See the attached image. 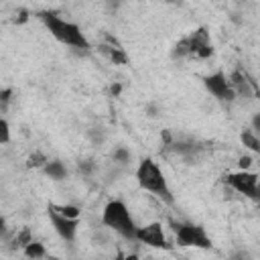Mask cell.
I'll return each instance as SVG.
<instances>
[{"label":"cell","instance_id":"cell-1","mask_svg":"<svg viewBox=\"0 0 260 260\" xmlns=\"http://www.w3.org/2000/svg\"><path fill=\"white\" fill-rule=\"evenodd\" d=\"M39 16H41V20L47 24V28L53 32V37L57 41H61L65 45H71V47H77V49H89V43L83 37V32L79 30L77 24L67 22V20H63V18L51 14V12H41Z\"/></svg>","mask_w":260,"mask_h":260},{"label":"cell","instance_id":"cell-2","mask_svg":"<svg viewBox=\"0 0 260 260\" xmlns=\"http://www.w3.org/2000/svg\"><path fill=\"white\" fill-rule=\"evenodd\" d=\"M136 179H138V183H140L142 189L156 193V195L162 197L165 201H173L171 191H169V187H167V181H165V177H162V173H160V169L156 167L154 160L144 158V160L140 162L138 171H136Z\"/></svg>","mask_w":260,"mask_h":260},{"label":"cell","instance_id":"cell-3","mask_svg":"<svg viewBox=\"0 0 260 260\" xmlns=\"http://www.w3.org/2000/svg\"><path fill=\"white\" fill-rule=\"evenodd\" d=\"M104 223L112 230H116L118 234H122L124 238H134L136 236V228L134 221L126 209V205L122 201H110L104 209Z\"/></svg>","mask_w":260,"mask_h":260},{"label":"cell","instance_id":"cell-4","mask_svg":"<svg viewBox=\"0 0 260 260\" xmlns=\"http://www.w3.org/2000/svg\"><path fill=\"white\" fill-rule=\"evenodd\" d=\"M177 232V242L181 246H197V248H209L211 242L205 236V232L199 225H191V223H183V225H175Z\"/></svg>","mask_w":260,"mask_h":260},{"label":"cell","instance_id":"cell-5","mask_svg":"<svg viewBox=\"0 0 260 260\" xmlns=\"http://www.w3.org/2000/svg\"><path fill=\"white\" fill-rule=\"evenodd\" d=\"M225 181L238 191V193H244L248 197H258V177L254 173H246V171H240V173H232L225 177Z\"/></svg>","mask_w":260,"mask_h":260},{"label":"cell","instance_id":"cell-6","mask_svg":"<svg viewBox=\"0 0 260 260\" xmlns=\"http://www.w3.org/2000/svg\"><path fill=\"white\" fill-rule=\"evenodd\" d=\"M187 49H189V55H195V57H209L211 55V45H209V37L205 32V28H197L193 30L187 39Z\"/></svg>","mask_w":260,"mask_h":260},{"label":"cell","instance_id":"cell-7","mask_svg":"<svg viewBox=\"0 0 260 260\" xmlns=\"http://www.w3.org/2000/svg\"><path fill=\"white\" fill-rule=\"evenodd\" d=\"M134 238H138L142 244H148V246H154V248H169L160 223H148V225L136 230Z\"/></svg>","mask_w":260,"mask_h":260},{"label":"cell","instance_id":"cell-8","mask_svg":"<svg viewBox=\"0 0 260 260\" xmlns=\"http://www.w3.org/2000/svg\"><path fill=\"white\" fill-rule=\"evenodd\" d=\"M205 87L219 100H234V89L230 85V81L223 77V73H213L209 77H205Z\"/></svg>","mask_w":260,"mask_h":260},{"label":"cell","instance_id":"cell-9","mask_svg":"<svg viewBox=\"0 0 260 260\" xmlns=\"http://www.w3.org/2000/svg\"><path fill=\"white\" fill-rule=\"evenodd\" d=\"M49 217L53 221V228L57 230V234L65 240H73L75 230H77V219H69L65 215H61L59 211H55L53 207H49Z\"/></svg>","mask_w":260,"mask_h":260},{"label":"cell","instance_id":"cell-10","mask_svg":"<svg viewBox=\"0 0 260 260\" xmlns=\"http://www.w3.org/2000/svg\"><path fill=\"white\" fill-rule=\"evenodd\" d=\"M230 85H232V89L236 87L240 93H248V91H250V85H254V81H248L244 73L236 71V73L232 75V81H230Z\"/></svg>","mask_w":260,"mask_h":260},{"label":"cell","instance_id":"cell-11","mask_svg":"<svg viewBox=\"0 0 260 260\" xmlns=\"http://www.w3.org/2000/svg\"><path fill=\"white\" fill-rule=\"evenodd\" d=\"M45 171H47V175H49L51 179H55V181H59V179H63V177L67 175V171H65V167H63V162H59V160L47 162V165H45Z\"/></svg>","mask_w":260,"mask_h":260},{"label":"cell","instance_id":"cell-12","mask_svg":"<svg viewBox=\"0 0 260 260\" xmlns=\"http://www.w3.org/2000/svg\"><path fill=\"white\" fill-rule=\"evenodd\" d=\"M55 211H59L61 215L69 217V219H77L79 217V209L75 205H51Z\"/></svg>","mask_w":260,"mask_h":260},{"label":"cell","instance_id":"cell-13","mask_svg":"<svg viewBox=\"0 0 260 260\" xmlns=\"http://www.w3.org/2000/svg\"><path fill=\"white\" fill-rule=\"evenodd\" d=\"M24 254L30 256V258H41V256H45V248L37 242H28L26 248H24Z\"/></svg>","mask_w":260,"mask_h":260},{"label":"cell","instance_id":"cell-14","mask_svg":"<svg viewBox=\"0 0 260 260\" xmlns=\"http://www.w3.org/2000/svg\"><path fill=\"white\" fill-rule=\"evenodd\" d=\"M104 51L108 53V57L114 61V63H126V55L122 53V49L120 47H104Z\"/></svg>","mask_w":260,"mask_h":260},{"label":"cell","instance_id":"cell-15","mask_svg":"<svg viewBox=\"0 0 260 260\" xmlns=\"http://www.w3.org/2000/svg\"><path fill=\"white\" fill-rule=\"evenodd\" d=\"M242 142H244V146H248V148H252V150H260V142H258V138H256L250 130H246V132L242 134Z\"/></svg>","mask_w":260,"mask_h":260},{"label":"cell","instance_id":"cell-16","mask_svg":"<svg viewBox=\"0 0 260 260\" xmlns=\"http://www.w3.org/2000/svg\"><path fill=\"white\" fill-rule=\"evenodd\" d=\"M10 140V128H8V122L0 118V144L8 142Z\"/></svg>","mask_w":260,"mask_h":260},{"label":"cell","instance_id":"cell-17","mask_svg":"<svg viewBox=\"0 0 260 260\" xmlns=\"http://www.w3.org/2000/svg\"><path fill=\"white\" fill-rule=\"evenodd\" d=\"M43 162H47V158H45L41 152H35V154L28 158V167H41Z\"/></svg>","mask_w":260,"mask_h":260},{"label":"cell","instance_id":"cell-18","mask_svg":"<svg viewBox=\"0 0 260 260\" xmlns=\"http://www.w3.org/2000/svg\"><path fill=\"white\" fill-rule=\"evenodd\" d=\"M10 93H12L10 89H4V91L0 93V106H2V108H6V104H8V100H10Z\"/></svg>","mask_w":260,"mask_h":260},{"label":"cell","instance_id":"cell-19","mask_svg":"<svg viewBox=\"0 0 260 260\" xmlns=\"http://www.w3.org/2000/svg\"><path fill=\"white\" fill-rule=\"evenodd\" d=\"M114 156H116L118 160H128V156H130V154H128V150L120 148V150H116V154H114Z\"/></svg>","mask_w":260,"mask_h":260},{"label":"cell","instance_id":"cell-20","mask_svg":"<svg viewBox=\"0 0 260 260\" xmlns=\"http://www.w3.org/2000/svg\"><path fill=\"white\" fill-rule=\"evenodd\" d=\"M250 162H252V158H250V156H242V158H240V167H242V169H248V167H250Z\"/></svg>","mask_w":260,"mask_h":260},{"label":"cell","instance_id":"cell-21","mask_svg":"<svg viewBox=\"0 0 260 260\" xmlns=\"http://www.w3.org/2000/svg\"><path fill=\"white\" fill-rule=\"evenodd\" d=\"M2 232H4V219L0 217V234H2Z\"/></svg>","mask_w":260,"mask_h":260}]
</instances>
